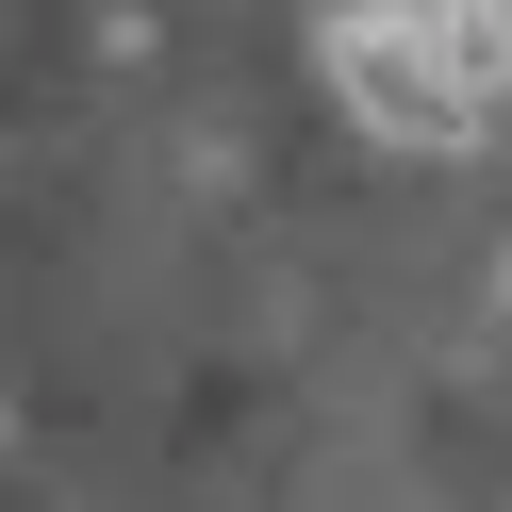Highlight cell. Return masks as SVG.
I'll return each instance as SVG.
<instances>
[{"label":"cell","instance_id":"1","mask_svg":"<svg viewBox=\"0 0 512 512\" xmlns=\"http://www.w3.org/2000/svg\"><path fill=\"white\" fill-rule=\"evenodd\" d=\"M331 83L380 149H479V100L413 50V17H331Z\"/></svg>","mask_w":512,"mask_h":512}]
</instances>
